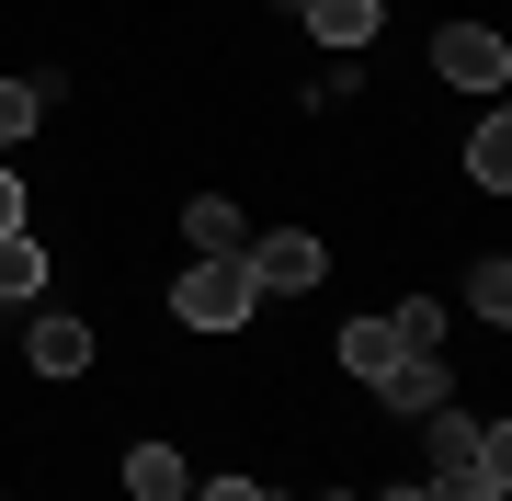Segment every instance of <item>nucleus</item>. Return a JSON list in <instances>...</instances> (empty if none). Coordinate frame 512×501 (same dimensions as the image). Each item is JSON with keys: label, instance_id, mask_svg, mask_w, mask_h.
I'll use <instances>...</instances> for the list:
<instances>
[{"label": "nucleus", "instance_id": "obj_1", "mask_svg": "<svg viewBox=\"0 0 512 501\" xmlns=\"http://www.w3.org/2000/svg\"><path fill=\"white\" fill-rule=\"evenodd\" d=\"M251 308H262V285H251V262H239V251H205V262H183V285H171V319L205 331V342L251 331Z\"/></svg>", "mask_w": 512, "mask_h": 501}, {"label": "nucleus", "instance_id": "obj_2", "mask_svg": "<svg viewBox=\"0 0 512 501\" xmlns=\"http://www.w3.org/2000/svg\"><path fill=\"white\" fill-rule=\"evenodd\" d=\"M433 80H456V92L501 103V80H512V46L490 35V23H444V35H433Z\"/></svg>", "mask_w": 512, "mask_h": 501}, {"label": "nucleus", "instance_id": "obj_3", "mask_svg": "<svg viewBox=\"0 0 512 501\" xmlns=\"http://www.w3.org/2000/svg\"><path fill=\"white\" fill-rule=\"evenodd\" d=\"M239 262H251V285H262V297H308V285L330 274V251L308 240V228H274V240H251Z\"/></svg>", "mask_w": 512, "mask_h": 501}, {"label": "nucleus", "instance_id": "obj_4", "mask_svg": "<svg viewBox=\"0 0 512 501\" xmlns=\"http://www.w3.org/2000/svg\"><path fill=\"white\" fill-rule=\"evenodd\" d=\"M92 319H80V308H35V331H23V353H35V376H80V365H92Z\"/></svg>", "mask_w": 512, "mask_h": 501}, {"label": "nucleus", "instance_id": "obj_5", "mask_svg": "<svg viewBox=\"0 0 512 501\" xmlns=\"http://www.w3.org/2000/svg\"><path fill=\"white\" fill-rule=\"evenodd\" d=\"M376 399H387V410H410V422H421V410H444V399H456V376H444V353H399V365L376 376Z\"/></svg>", "mask_w": 512, "mask_h": 501}, {"label": "nucleus", "instance_id": "obj_6", "mask_svg": "<svg viewBox=\"0 0 512 501\" xmlns=\"http://www.w3.org/2000/svg\"><path fill=\"white\" fill-rule=\"evenodd\" d=\"M126 501H194V467H183V445H126Z\"/></svg>", "mask_w": 512, "mask_h": 501}, {"label": "nucleus", "instance_id": "obj_7", "mask_svg": "<svg viewBox=\"0 0 512 501\" xmlns=\"http://www.w3.org/2000/svg\"><path fill=\"white\" fill-rule=\"evenodd\" d=\"M296 12H308V35H319V46H342V57H353V46H376L387 0H296Z\"/></svg>", "mask_w": 512, "mask_h": 501}, {"label": "nucleus", "instance_id": "obj_8", "mask_svg": "<svg viewBox=\"0 0 512 501\" xmlns=\"http://www.w3.org/2000/svg\"><path fill=\"white\" fill-rule=\"evenodd\" d=\"M183 240H194V251H251V217H239L228 194H194V205H183Z\"/></svg>", "mask_w": 512, "mask_h": 501}, {"label": "nucleus", "instance_id": "obj_9", "mask_svg": "<svg viewBox=\"0 0 512 501\" xmlns=\"http://www.w3.org/2000/svg\"><path fill=\"white\" fill-rule=\"evenodd\" d=\"M467 183H478V194H501V183H512V114H501V103L478 114V137H467Z\"/></svg>", "mask_w": 512, "mask_h": 501}, {"label": "nucleus", "instance_id": "obj_10", "mask_svg": "<svg viewBox=\"0 0 512 501\" xmlns=\"http://www.w3.org/2000/svg\"><path fill=\"white\" fill-rule=\"evenodd\" d=\"M46 297V251H35V228H12L0 240V308H35Z\"/></svg>", "mask_w": 512, "mask_h": 501}, {"label": "nucleus", "instance_id": "obj_11", "mask_svg": "<svg viewBox=\"0 0 512 501\" xmlns=\"http://www.w3.org/2000/svg\"><path fill=\"white\" fill-rule=\"evenodd\" d=\"M421 422H433V479H444V467H467V479H478V410L444 399V410H421Z\"/></svg>", "mask_w": 512, "mask_h": 501}, {"label": "nucleus", "instance_id": "obj_12", "mask_svg": "<svg viewBox=\"0 0 512 501\" xmlns=\"http://www.w3.org/2000/svg\"><path fill=\"white\" fill-rule=\"evenodd\" d=\"M387 365H399V331H387V319H353V331H342V376H365V388H376Z\"/></svg>", "mask_w": 512, "mask_h": 501}, {"label": "nucleus", "instance_id": "obj_13", "mask_svg": "<svg viewBox=\"0 0 512 501\" xmlns=\"http://www.w3.org/2000/svg\"><path fill=\"white\" fill-rule=\"evenodd\" d=\"M57 103V80L35 69V80H0V149H12V137H35V114Z\"/></svg>", "mask_w": 512, "mask_h": 501}, {"label": "nucleus", "instance_id": "obj_14", "mask_svg": "<svg viewBox=\"0 0 512 501\" xmlns=\"http://www.w3.org/2000/svg\"><path fill=\"white\" fill-rule=\"evenodd\" d=\"M387 331H399V353H444V297H399Z\"/></svg>", "mask_w": 512, "mask_h": 501}, {"label": "nucleus", "instance_id": "obj_15", "mask_svg": "<svg viewBox=\"0 0 512 501\" xmlns=\"http://www.w3.org/2000/svg\"><path fill=\"white\" fill-rule=\"evenodd\" d=\"M467 308L490 319V331L512 319V262H501V251H490V262H478V274H467Z\"/></svg>", "mask_w": 512, "mask_h": 501}, {"label": "nucleus", "instance_id": "obj_16", "mask_svg": "<svg viewBox=\"0 0 512 501\" xmlns=\"http://www.w3.org/2000/svg\"><path fill=\"white\" fill-rule=\"evenodd\" d=\"M12 228H35V205H23V171L0 160V240H12Z\"/></svg>", "mask_w": 512, "mask_h": 501}, {"label": "nucleus", "instance_id": "obj_17", "mask_svg": "<svg viewBox=\"0 0 512 501\" xmlns=\"http://www.w3.org/2000/svg\"><path fill=\"white\" fill-rule=\"evenodd\" d=\"M421 490H433V501H501L490 479H467V467H444V479H421Z\"/></svg>", "mask_w": 512, "mask_h": 501}, {"label": "nucleus", "instance_id": "obj_18", "mask_svg": "<svg viewBox=\"0 0 512 501\" xmlns=\"http://www.w3.org/2000/svg\"><path fill=\"white\" fill-rule=\"evenodd\" d=\"M194 501H285V490H262V479H194Z\"/></svg>", "mask_w": 512, "mask_h": 501}, {"label": "nucleus", "instance_id": "obj_19", "mask_svg": "<svg viewBox=\"0 0 512 501\" xmlns=\"http://www.w3.org/2000/svg\"><path fill=\"white\" fill-rule=\"evenodd\" d=\"M376 501H433V490H421V479H399V490H376Z\"/></svg>", "mask_w": 512, "mask_h": 501}, {"label": "nucleus", "instance_id": "obj_20", "mask_svg": "<svg viewBox=\"0 0 512 501\" xmlns=\"http://www.w3.org/2000/svg\"><path fill=\"white\" fill-rule=\"evenodd\" d=\"M319 501H365V490H319Z\"/></svg>", "mask_w": 512, "mask_h": 501}]
</instances>
